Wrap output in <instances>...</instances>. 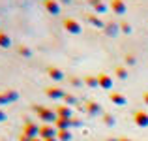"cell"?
<instances>
[{"mask_svg":"<svg viewBox=\"0 0 148 141\" xmlns=\"http://www.w3.org/2000/svg\"><path fill=\"white\" fill-rule=\"evenodd\" d=\"M32 109L38 113L40 120H43V124H54V120L58 119L56 111H54V109H49V107H45V105L34 104V105H32Z\"/></svg>","mask_w":148,"mask_h":141,"instance_id":"obj_1","label":"cell"},{"mask_svg":"<svg viewBox=\"0 0 148 141\" xmlns=\"http://www.w3.org/2000/svg\"><path fill=\"white\" fill-rule=\"evenodd\" d=\"M131 119H133L135 126H139V128H148V113H146V111L137 109V111H133Z\"/></svg>","mask_w":148,"mask_h":141,"instance_id":"obj_2","label":"cell"},{"mask_svg":"<svg viewBox=\"0 0 148 141\" xmlns=\"http://www.w3.org/2000/svg\"><path fill=\"white\" fill-rule=\"evenodd\" d=\"M23 134L28 135V138H40V126H38L36 122H32V120L26 119L25 120V126H23Z\"/></svg>","mask_w":148,"mask_h":141,"instance_id":"obj_3","label":"cell"},{"mask_svg":"<svg viewBox=\"0 0 148 141\" xmlns=\"http://www.w3.org/2000/svg\"><path fill=\"white\" fill-rule=\"evenodd\" d=\"M84 111H86L90 117L103 115V109H101L99 102H96V100H86V102H84Z\"/></svg>","mask_w":148,"mask_h":141,"instance_id":"obj_4","label":"cell"},{"mask_svg":"<svg viewBox=\"0 0 148 141\" xmlns=\"http://www.w3.org/2000/svg\"><path fill=\"white\" fill-rule=\"evenodd\" d=\"M56 126L54 124H41L40 126V138L41 139H51V138H56Z\"/></svg>","mask_w":148,"mask_h":141,"instance_id":"obj_5","label":"cell"},{"mask_svg":"<svg viewBox=\"0 0 148 141\" xmlns=\"http://www.w3.org/2000/svg\"><path fill=\"white\" fill-rule=\"evenodd\" d=\"M64 30H68L69 34H81L83 32V26L75 19H64Z\"/></svg>","mask_w":148,"mask_h":141,"instance_id":"obj_6","label":"cell"},{"mask_svg":"<svg viewBox=\"0 0 148 141\" xmlns=\"http://www.w3.org/2000/svg\"><path fill=\"white\" fill-rule=\"evenodd\" d=\"M66 91H62L60 87H45V96L51 98V100H64Z\"/></svg>","mask_w":148,"mask_h":141,"instance_id":"obj_7","label":"cell"},{"mask_svg":"<svg viewBox=\"0 0 148 141\" xmlns=\"http://www.w3.org/2000/svg\"><path fill=\"white\" fill-rule=\"evenodd\" d=\"M111 11L114 15H124L127 11L126 0H111Z\"/></svg>","mask_w":148,"mask_h":141,"instance_id":"obj_8","label":"cell"},{"mask_svg":"<svg viewBox=\"0 0 148 141\" xmlns=\"http://www.w3.org/2000/svg\"><path fill=\"white\" fill-rule=\"evenodd\" d=\"M43 8L51 15H60V2L58 0H43Z\"/></svg>","mask_w":148,"mask_h":141,"instance_id":"obj_9","label":"cell"},{"mask_svg":"<svg viewBox=\"0 0 148 141\" xmlns=\"http://www.w3.org/2000/svg\"><path fill=\"white\" fill-rule=\"evenodd\" d=\"M98 85H99V88L111 91V88H112V77H111V75H107L105 72L98 73Z\"/></svg>","mask_w":148,"mask_h":141,"instance_id":"obj_10","label":"cell"},{"mask_svg":"<svg viewBox=\"0 0 148 141\" xmlns=\"http://www.w3.org/2000/svg\"><path fill=\"white\" fill-rule=\"evenodd\" d=\"M103 32H105V36L114 38L116 34H120V26H118V23H116V21H109V23H105Z\"/></svg>","mask_w":148,"mask_h":141,"instance_id":"obj_11","label":"cell"},{"mask_svg":"<svg viewBox=\"0 0 148 141\" xmlns=\"http://www.w3.org/2000/svg\"><path fill=\"white\" fill-rule=\"evenodd\" d=\"M84 19H86V23H88V25L96 26V28H103V26H105L103 19H101L98 13H86V15H84Z\"/></svg>","mask_w":148,"mask_h":141,"instance_id":"obj_12","label":"cell"},{"mask_svg":"<svg viewBox=\"0 0 148 141\" xmlns=\"http://www.w3.org/2000/svg\"><path fill=\"white\" fill-rule=\"evenodd\" d=\"M109 100H111L114 105H126L127 104V98L124 96L122 92H116V91H112L111 94H109Z\"/></svg>","mask_w":148,"mask_h":141,"instance_id":"obj_13","label":"cell"},{"mask_svg":"<svg viewBox=\"0 0 148 141\" xmlns=\"http://www.w3.org/2000/svg\"><path fill=\"white\" fill-rule=\"evenodd\" d=\"M47 75H49L53 81H62V79L66 77L64 72H62L60 68H56V66H49V68H47Z\"/></svg>","mask_w":148,"mask_h":141,"instance_id":"obj_14","label":"cell"},{"mask_svg":"<svg viewBox=\"0 0 148 141\" xmlns=\"http://www.w3.org/2000/svg\"><path fill=\"white\" fill-rule=\"evenodd\" d=\"M71 119H73V117H71ZM71 119L58 117V119L54 120V126H56V130H69V126H71Z\"/></svg>","mask_w":148,"mask_h":141,"instance_id":"obj_15","label":"cell"},{"mask_svg":"<svg viewBox=\"0 0 148 141\" xmlns=\"http://www.w3.org/2000/svg\"><path fill=\"white\" fill-rule=\"evenodd\" d=\"M54 111H56V115H58V117H66V119H71V107H69V105H66V104H60L56 109H54Z\"/></svg>","mask_w":148,"mask_h":141,"instance_id":"obj_16","label":"cell"},{"mask_svg":"<svg viewBox=\"0 0 148 141\" xmlns=\"http://www.w3.org/2000/svg\"><path fill=\"white\" fill-rule=\"evenodd\" d=\"M83 83L86 85V87H90V88H98L99 87V85H98V75H84Z\"/></svg>","mask_w":148,"mask_h":141,"instance_id":"obj_17","label":"cell"},{"mask_svg":"<svg viewBox=\"0 0 148 141\" xmlns=\"http://www.w3.org/2000/svg\"><path fill=\"white\" fill-rule=\"evenodd\" d=\"M0 47H2V49H10L11 47V38L8 36L4 30H0Z\"/></svg>","mask_w":148,"mask_h":141,"instance_id":"obj_18","label":"cell"},{"mask_svg":"<svg viewBox=\"0 0 148 141\" xmlns=\"http://www.w3.org/2000/svg\"><path fill=\"white\" fill-rule=\"evenodd\" d=\"M114 75L118 77V79H127V75H130V73H127V68H126V66L120 64V66H116V68H114Z\"/></svg>","mask_w":148,"mask_h":141,"instance_id":"obj_19","label":"cell"},{"mask_svg":"<svg viewBox=\"0 0 148 141\" xmlns=\"http://www.w3.org/2000/svg\"><path fill=\"white\" fill-rule=\"evenodd\" d=\"M118 26H120V32H122V34H126V36H127V34H131V32H133V28H131V25H130L127 21H124V19H122V21L118 23Z\"/></svg>","mask_w":148,"mask_h":141,"instance_id":"obj_20","label":"cell"},{"mask_svg":"<svg viewBox=\"0 0 148 141\" xmlns=\"http://www.w3.org/2000/svg\"><path fill=\"white\" fill-rule=\"evenodd\" d=\"M56 139L58 141H69L71 139V132L69 130H58L56 132Z\"/></svg>","mask_w":148,"mask_h":141,"instance_id":"obj_21","label":"cell"},{"mask_svg":"<svg viewBox=\"0 0 148 141\" xmlns=\"http://www.w3.org/2000/svg\"><path fill=\"white\" fill-rule=\"evenodd\" d=\"M103 122L107 124V126H114V115L109 113V111H105L103 113Z\"/></svg>","mask_w":148,"mask_h":141,"instance_id":"obj_22","label":"cell"},{"mask_svg":"<svg viewBox=\"0 0 148 141\" xmlns=\"http://www.w3.org/2000/svg\"><path fill=\"white\" fill-rule=\"evenodd\" d=\"M135 62H137L135 55H131V53H126V55H124V64H126V66H135Z\"/></svg>","mask_w":148,"mask_h":141,"instance_id":"obj_23","label":"cell"},{"mask_svg":"<svg viewBox=\"0 0 148 141\" xmlns=\"http://www.w3.org/2000/svg\"><path fill=\"white\" fill-rule=\"evenodd\" d=\"M4 92H6V96H8L10 102H17L19 100V92L13 91V88H8V91H4Z\"/></svg>","mask_w":148,"mask_h":141,"instance_id":"obj_24","label":"cell"},{"mask_svg":"<svg viewBox=\"0 0 148 141\" xmlns=\"http://www.w3.org/2000/svg\"><path fill=\"white\" fill-rule=\"evenodd\" d=\"M64 104L71 107V105H75V104H77V98L73 96V94H69V92H68V94H66V96H64Z\"/></svg>","mask_w":148,"mask_h":141,"instance_id":"obj_25","label":"cell"},{"mask_svg":"<svg viewBox=\"0 0 148 141\" xmlns=\"http://www.w3.org/2000/svg\"><path fill=\"white\" fill-rule=\"evenodd\" d=\"M17 49H19V55H23V57H30V55H32V51L26 45H17Z\"/></svg>","mask_w":148,"mask_h":141,"instance_id":"obj_26","label":"cell"},{"mask_svg":"<svg viewBox=\"0 0 148 141\" xmlns=\"http://www.w3.org/2000/svg\"><path fill=\"white\" fill-rule=\"evenodd\" d=\"M107 11V6H105V2H99L98 6L94 8V13H98V15H101V13H105Z\"/></svg>","mask_w":148,"mask_h":141,"instance_id":"obj_27","label":"cell"},{"mask_svg":"<svg viewBox=\"0 0 148 141\" xmlns=\"http://www.w3.org/2000/svg\"><path fill=\"white\" fill-rule=\"evenodd\" d=\"M6 104H10V100H8V96H6V92H0V105H6Z\"/></svg>","mask_w":148,"mask_h":141,"instance_id":"obj_28","label":"cell"},{"mask_svg":"<svg viewBox=\"0 0 148 141\" xmlns=\"http://www.w3.org/2000/svg\"><path fill=\"white\" fill-rule=\"evenodd\" d=\"M69 83L75 85V87H79V85H83V79H79V77H71V79H69Z\"/></svg>","mask_w":148,"mask_h":141,"instance_id":"obj_29","label":"cell"},{"mask_svg":"<svg viewBox=\"0 0 148 141\" xmlns=\"http://www.w3.org/2000/svg\"><path fill=\"white\" fill-rule=\"evenodd\" d=\"M86 2H88V4H90V6H92V8H96V6H98V4H99V2H103V0H86Z\"/></svg>","mask_w":148,"mask_h":141,"instance_id":"obj_30","label":"cell"},{"mask_svg":"<svg viewBox=\"0 0 148 141\" xmlns=\"http://www.w3.org/2000/svg\"><path fill=\"white\" fill-rule=\"evenodd\" d=\"M8 119V115H6V111L4 109H0V122H4V120Z\"/></svg>","mask_w":148,"mask_h":141,"instance_id":"obj_31","label":"cell"},{"mask_svg":"<svg viewBox=\"0 0 148 141\" xmlns=\"http://www.w3.org/2000/svg\"><path fill=\"white\" fill-rule=\"evenodd\" d=\"M19 141H32V138H28V135L21 134V135H19Z\"/></svg>","mask_w":148,"mask_h":141,"instance_id":"obj_32","label":"cell"},{"mask_svg":"<svg viewBox=\"0 0 148 141\" xmlns=\"http://www.w3.org/2000/svg\"><path fill=\"white\" fill-rule=\"evenodd\" d=\"M143 102H145V105H148V91L143 92Z\"/></svg>","mask_w":148,"mask_h":141,"instance_id":"obj_33","label":"cell"},{"mask_svg":"<svg viewBox=\"0 0 148 141\" xmlns=\"http://www.w3.org/2000/svg\"><path fill=\"white\" fill-rule=\"evenodd\" d=\"M60 4H71V0H58Z\"/></svg>","mask_w":148,"mask_h":141,"instance_id":"obj_34","label":"cell"},{"mask_svg":"<svg viewBox=\"0 0 148 141\" xmlns=\"http://www.w3.org/2000/svg\"><path fill=\"white\" fill-rule=\"evenodd\" d=\"M118 141H133V139H130V138H118Z\"/></svg>","mask_w":148,"mask_h":141,"instance_id":"obj_35","label":"cell"},{"mask_svg":"<svg viewBox=\"0 0 148 141\" xmlns=\"http://www.w3.org/2000/svg\"><path fill=\"white\" fill-rule=\"evenodd\" d=\"M45 141H58L56 138H51V139H45Z\"/></svg>","mask_w":148,"mask_h":141,"instance_id":"obj_36","label":"cell"},{"mask_svg":"<svg viewBox=\"0 0 148 141\" xmlns=\"http://www.w3.org/2000/svg\"><path fill=\"white\" fill-rule=\"evenodd\" d=\"M32 141H43V139H41V138H34Z\"/></svg>","mask_w":148,"mask_h":141,"instance_id":"obj_37","label":"cell"},{"mask_svg":"<svg viewBox=\"0 0 148 141\" xmlns=\"http://www.w3.org/2000/svg\"><path fill=\"white\" fill-rule=\"evenodd\" d=\"M107 141H118V139H107Z\"/></svg>","mask_w":148,"mask_h":141,"instance_id":"obj_38","label":"cell"}]
</instances>
